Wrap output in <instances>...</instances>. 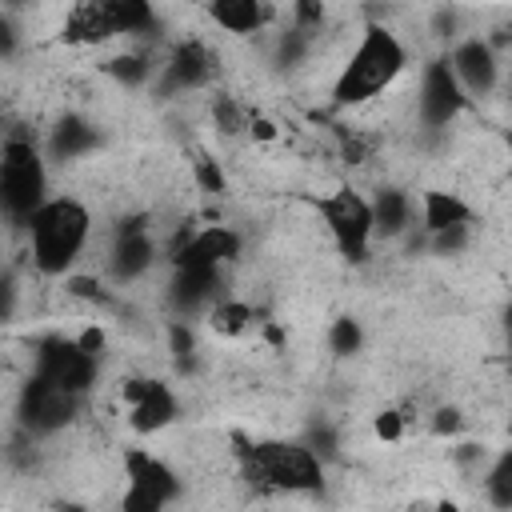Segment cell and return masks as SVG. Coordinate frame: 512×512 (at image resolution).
<instances>
[{
    "label": "cell",
    "mask_w": 512,
    "mask_h": 512,
    "mask_svg": "<svg viewBox=\"0 0 512 512\" xmlns=\"http://www.w3.org/2000/svg\"><path fill=\"white\" fill-rule=\"evenodd\" d=\"M432 28H436V36H456V8H436L432 12Z\"/></svg>",
    "instance_id": "obj_40"
},
{
    "label": "cell",
    "mask_w": 512,
    "mask_h": 512,
    "mask_svg": "<svg viewBox=\"0 0 512 512\" xmlns=\"http://www.w3.org/2000/svg\"><path fill=\"white\" fill-rule=\"evenodd\" d=\"M164 508H168V504H164L160 496L144 492V488H128L124 500H120V512H164Z\"/></svg>",
    "instance_id": "obj_32"
},
{
    "label": "cell",
    "mask_w": 512,
    "mask_h": 512,
    "mask_svg": "<svg viewBox=\"0 0 512 512\" xmlns=\"http://www.w3.org/2000/svg\"><path fill=\"white\" fill-rule=\"evenodd\" d=\"M192 176H196V184H200L204 192H212V196H216V192H224V184H228V180H224V168H220L212 156H196Z\"/></svg>",
    "instance_id": "obj_30"
},
{
    "label": "cell",
    "mask_w": 512,
    "mask_h": 512,
    "mask_svg": "<svg viewBox=\"0 0 512 512\" xmlns=\"http://www.w3.org/2000/svg\"><path fill=\"white\" fill-rule=\"evenodd\" d=\"M420 220H424V232L432 236V232H448V228H472L476 224V212L456 196V192H440V188H432V192H424V200H420Z\"/></svg>",
    "instance_id": "obj_17"
},
{
    "label": "cell",
    "mask_w": 512,
    "mask_h": 512,
    "mask_svg": "<svg viewBox=\"0 0 512 512\" xmlns=\"http://www.w3.org/2000/svg\"><path fill=\"white\" fill-rule=\"evenodd\" d=\"M404 64H408V52L396 40V32L384 28V24H368L360 44L352 48L348 64L340 68V76L332 84V104L336 108L368 104L372 96H380L404 72Z\"/></svg>",
    "instance_id": "obj_1"
},
{
    "label": "cell",
    "mask_w": 512,
    "mask_h": 512,
    "mask_svg": "<svg viewBox=\"0 0 512 512\" xmlns=\"http://www.w3.org/2000/svg\"><path fill=\"white\" fill-rule=\"evenodd\" d=\"M152 260H156V244H152L148 232H120L116 244H112L108 268H112V276L124 284V280L144 276V272L152 268Z\"/></svg>",
    "instance_id": "obj_16"
},
{
    "label": "cell",
    "mask_w": 512,
    "mask_h": 512,
    "mask_svg": "<svg viewBox=\"0 0 512 512\" xmlns=\"http://www.w3.org/2000/svg\"><path fill=\"white\" fill-rule=\"evenodd\" d=\"M316 456H332V448H336V432L328 428V424H312L308 428V440H304Z\"/></svg>",
    "instance_id": "obj_37"
},
{
    "label": "cell",
    "mask_w": 512,
    "mask_h": 512,
    "mask_svg": "<svg viewBox=\"0 0 512 512\" xmlns=\"http://www.w3.org/2000/svg\"><path fill=\"white\" fill-rule=\"evenodd\" d=\"M508 48H512V24H508Z\"/></svg>",
    "instance_id": "obj_47"
},
{
    "label": "cell",
    "mask_w": 512,
    "mask_h": 512,
    "mask_svg": "<svg viewBox=\"0 0 512 512\" xmlns=\"http://www.w3.org/2000/svg\"><path fill=\"white\" fill-rule=\"evenodd\" d=\"M168 344H172L176 368H180V372H192V364H196V336H192V328H188L184 320H172V324H168Z\"/></svg>",
    "instance_id": "obj_26"
},
{
    "label": "cell",
    "mask_w": 512,
    "mask_h": 512,
    "mask_svg": "<svg viewBox=\"0 0 512 512\" xmlns=\"http://www.w3.org/2000/svg\"><path fill=\"white\" fill-rule=\"evenodd\" d=\"M92 232V216L80 200L72 196H52L32 220H28V240H32V264L44 276H64L72 260L84 252Z\"/></svg>",
    "instance_id": "obj_3"
},
{
    "label": "cell",
    "mask_w": 512,
    "mask_h": 512,
    "mask_svg": "<svg viewBox=\"0 0 512 512\" xmlns=\"http://www.w3.org/2000/svg\"><path fill=\"white\" fill-rule=\"evenodd\" d=\"M468 96L460 88V80L452 76V64L448 56H436L424 64V76H420V96H416V108H420V120L428 128H444L448 120H456L464 112Z\"/></svg>",
    "instance_id": "obj_7"
},
{
    "label": "cell",
    "mask_w": 512,
    "mask_h": 512,
    "mask_svg": "<svg viewBox=\"0 0 512 512\" xmlns=\"http://www.w3.org/2000/svg\"><path fill=\"white\" fill-rule=\"evenodd\" d=\"M208 16L224 32L248 36V32H260L264 24H272L276 20V8L264 4V0H216V4H208Z\"/></svg>",
    "instance_id": "obj_15"
},
{
    "label": "cell",
    "mask_w": 512,
    "mask_h": 512,
    "mask_svg": "<svg viewBox=\"0 0 512 512\" xmlns=\"http://www.w3.org/2000/svg\"><path fill=\"white\" fill-rule=\"evenodd\" d=\"M112 4V24H116V36L120 32H148L156 24V12L144 4V0H108Z\"/></svg>",
    "instance_id": "obj_23"
},
{
    "label": "cell",
    "mask_w": 512,
    "mask_h": 512,
    "mask_svg": "<svg viewBox=\"0 0 512 512\" xmlns=\"http://www.w3.org/2000/svg\"><path fill=\"white\" fill-rule=\"evenodd\" d=\"M12 48H16V28H12V20L0 12V56H12Z\"/></svg>",
    "instance_id": "obj_42"
},
{
    "label": "cell",
    "mask_w": 512,
    "mask_h": 512,
    "mask_svg": "<svg viewBox=\"0 0 512 512\" xmlns=\"http://www.w3.org/2000/svg\"><path fill=\"white\" fill-rule=\"evenodd\" d=\"M504 144H508V152H512V128L504 132ZM508 172H512V168H508Z\"/></svg>",
    "instance_id": "obj_46"
},
{
    "label": "cell",
    "mask_w": 512,
    "mask_h": 512,
    "mask_svg": "<svg viewBox=\"0 0 512 512\" xmlns=\"http://www.w3.org/2000/svg\"><path fill=\"white\" fill-rule=\"evenodd\" d=\"M76 404H80V396H72L64 388H52L48 380L32 376L28 388H24V400H20V420H24L28 432H56V428L72 424Z\"/></svg>",
    "instance_id": "obj_10"
},
{
    "label": "cell",
    "mask_w": 512,
    "mask_h": 512,
    "mask_svg": "<svg viewBox=\"0 0 512 512\" xmlns=\"http://www.w3.org/2000/svg\"><path fill=\"white\" fill-rule=\"evenodd\" d=\"M484 496L496 512H512V448H504L492 460V468L484 476Z\"/></svg>",
    "instance_id": "obj_21"
},
{
    "label": "cell",
    "mask_w": 512,
    "mask_h": 512,
    "mask_svg": "<svg viewBox=\"0 0 512 512\" xmlns=\"http://www.w3.org/2000/svg\"><path fill=\"white\" fill-rule=\"evenodd\" d=\"M328 348H332L336 356H356V352L364 348V328H360V320H356V316H336V320L328 324Z\"/></svg>",
    "instance_id": "obj_24"
},
{
    "label": "cell",
    "mask_w": 512,
    "mask_h": 512,
    "mask_svg": "<svg viewBox=\"0 0 512 512\" xmlns=\"http://www.w3.org/2000/svg\"><path fill=\"white\" fill-rule=\"evenodd\" d=\"M76 344H80V352L100 356V352H104V344H108V336H104V328H100V324H88V328L76 336Z\"/></svg>",
    "instance_id": "obj_38"
},
{
    "label": "cell",
    "mask_w": 512,
    "mask_h": 512,
    "mask_svg": "<svg viewBox=\"0 0 512 512\" xmlns=\"http://www.w3.org/2000/svg\"><path fill=\"white\" fill-rule=\"evenodd\" d=\"M504 328H508V348H512V304H508V312H504Z\"/></svg>",
    "instance_id": "obj_43"
},
{
    "label": "cell",
    "mask_w": 512,
    "mask_h": 512,
    "mask_svg": "<svg viewBox=\"0 0 512 512\" xmlns=\"http://www.w3.org/2000/svg\"><path fill=\"white\" fill-rule=\"evenodd\" d=\"M176 416H180V404H176L172 388L156 380V384H152V392H148V400L132 408L128 424H132V432H140V436H152V432L168 428V424H172Z\"/></svg>",
    "instance_id": "obj_19"
},
{
    "label": "cell",
    "mask_w": 512,
    "mask_h": 512,
    "mask_svg": "<svg viewBox=\"0 0 512 512\" xmlns=\"http://www.w3.org/2000/svg\"><path fill=\"white\" fill-rule=\"evenodd\" d=\"M152 376H128L124 384H120V400L128 404V408H136V404H144L148 400V392H152Z\"/></svg>",
    "instance_id": "obj_34"
},
{
    "label": "cell",
    "mask_w": 512,
    "mask_h": 512,
    "mask_svg": "<svg viewBox=\"0 0 512 512\" xmlns=\"http://www.w3.org/2000/svg\"><path fill=\"white\" fill-rule=\"evenodd\" d=\"M432 436H440V440H448V436H456L460 428H464V416H460V408H436L432 412Z\"/></svg>",
    "instance_id": "obj_33"
},
{
    "label": "cell",
    "mask_w": 512,
    "mask_h": 512,
    "mask_svg": "<svg viewBox=\"0 0 512 512\" xmlns=\"http://www.w3.org/2000/svg\"><path fill=\"white\" fill-rule=\"evenodd\" d=\"M248 132H252V140H260V144H272V140H276V124H272L268 116H252Z\"/></svg>",
    "instance_id": "obj_41"
},
{
    "label": "cell",
    "mask_w": 512,
    "mask_h": 512,
    "mask_svg": "<svg viewBox=\"0 0 512 512\" xmlns=\"http://www.w3.org/2000/svg\"><path fill=\"white\" fill-rule=\"evenodd\" d=\"M336 136H340V152H344V160H348V164H364V160H368V144H364L356 132L336 128Z\"/></svg>",
    "instance_id": "obj_36"
},
{
    "label": "cell",
    "mask_w": 512,
    "mask_h": 512,
    "mask_svg": "<svg viewBox=\"0 0 512 512\" xmlns=\"http://www.w3.org/2000/svg\"><path fill=\"white\" fill-rule=\"evenodd\" d=\"M304 48H308V32L304 28H292V32L280 36V60L284 64H296L304 56Z\"/></svg>",
    "instance_id": "obj_35"
},
{
    "label": "cell",
    "mask_w": 512,
    "mask_h": 512,
    "mask_svg": "<svg viewBox=\"0 0 512 512\" xmlns=\"http://www.w3.org/2000/svg\"><path fill=\"white\" fill-rule=\"evenodd\" d=\"M208 320H212V332H220V336H244L256 324V312L244 300H220L208 312Z\"/></svg>",
    "instance_id": "obj_22"
},
{
    "label": "cell",
    "mask_w": 512,
    "mask_h": 512,
    "mask_svg": "<svg viewBox=\"0 0 512 512\" xmlns=\"http://www.w3.org/2000/svg\"><path fill=\"white\" fill-rule=\"evenodd\" d=\"M212 120H216V128H220L224 136H236V132H244V128L252 124V116H244L232 96H220V100L212 104Z\"/></svg>",
    "instance_id": "obj_27"
},
{
    "label": "cell",
    "mask_w": 512,
    "mask_h": 512,
    "mask_svg": "<svg viewBox=\"0 0 512 512\" xmlns=\"http://www.w3.org/2000/svg\"><path fill=\"white\" fill-rule=\"evenodd\" d=\"M468 236H472V228L432 232V236H428V252H432V256H456V252H464V248H468Z\"/></svg>",
    "instance_id": "obj_28"
},
{
    "label": "cell",
    "mask_w": 512,
    "mask_h": 512,
    "mask_svg": "<svg viewBox=\"0 0 512 512\" xmlns=\"http://www.w3.org/2000/svg\"><path fill=\"white\" fill-rule=\"evenodd\" d=\"M508 88H512V76H508Z\"/></svg>",
    "instance_id": "obj_49"
},
{
    "label": "cell",
    "mask_w": 512,
    "mask_h": 512,
    "mask_svg": "<svg viewBox=\"0 0 512 512\" xmlns=\"http://www.w3.org/2000/svg\"><path fill=\"white\" fill-rule=\"evenodd\" d=\"M372 432H376V440H384V444H396V440H404V412H396V408H384V412H376V420H372Z\"/></svg>",
    "instance_id": "obj_31"
},
{
    "label": "cell",
    "mask_w": 512,
    "mask_h": 512,
    "mask_svg": "<svg viewBox=\"0 0 512 512\" xmlns=\"http://www.w3.org/2000/svg\"><path fill=\"white\" fill-rule=\"evenodd\" d=\"M168 300L180 316H196L204 308L212 312L220 304V268H176Z\"/></svg>",
    "instance_id": "obj_12"
},
{
    "label": "cell",
    "mask_w": 512,
    "mask_h": 512,
    "mask_svg": "<svg viewBox=\"0 0 512 512\" xmlns=\"http://www.w3.org/2000/svg\"><path fill=\"white\" fill-rule=\"evenodd\" d=\"M124 472H128V488H144L152 496H160L164 504H172L180 496V480L168 464H160L156 456H148L144 448H128L124 452Z\"/></svg>",
    "instance_id": "obj_13"
},
{
    "label": "cell",
    "mask_w": 512,
    "mask_h": 512,
    "mask_svg": "<svg viewBox=\"0 0 512 512\" xmlns=\"http://www.w3.org/2000/svg\"><path fill=\"white\" fill-rule=\"evenodd\" d=\"M372 220H376V236H384V240L404 236L412 228V200H408V192L380 188L376 200H372Z\"/></svg>",
    "instance_id": "obj_20"
},
{
    "label": "cell",
    "mask_w": 512,
    "mask_h": 512,
    "mask_svg": "<svg viewBox=\"0 0 512 512\" xmlns=\"http://www.w3.org/2000/svg\"><path fill=\"white\" fill-rule=\"evenodd\" d=\"M436 512H460V508H456L452 500H440V504H436Z\"/></svg>",
    "instance_id": "obj_44"
},
{
    "label": "cell",
    "mask_w": 512,
    "mask_h": 512,
    "mask_svg": "<svg viewBox=\"0 0 512 512\" xmlns=\"http://www.w3.org/2000/svg\"><path fill=\"white\" fill-rule=\"evenodd\" d=\"M448 64H452V76L460 80L464 96H488L500 80V64H496V52L484 36H464L448 48Z\"/></svg>",
    "instance_id": "obj_8"
},
{
    "label": "cell",
    "mask_w": 512,
    "mask_h": 512,
    "mask_svg": "<svg viewBox=\"0 0 512 512\" xmlns=\"http://www.w3.org/2000/svg\"><path fill=\"white\" fill-rule=\"evenodd\" d=\"M320 220L328 224L340 256L364 264L368 260V244L376 236V220H372V200H364L356 188H336L332 196L316 200Z\"/></svg>",
    "instance_id": "obj_5"
},
{
    "label": "cell",
    "mask_w": 512,
    "mask_h": 512,
    "mask_svg": "<svg viewBox=\"0 0 512 512\" xmlns=\"http://www.w3.org/2000/svg\"><path fill=\"white\" fill-rule=\"evenodd\" d=\"M508 436H512V416H508Z\"/></svg>",
    "instance_id": "obj_48"
},
{
    "label": "cell",
    "mask_w": 512,
    "mask_h": 512,
    "mask_svg": "<svg viewBox=\"0 0 512 512\" xmlns=\"http://www.w3.org/2000/svg\"><path fill=\"white\" fill-rule=\"evenodd\" d=\"M64 292L76 296V300H96V304H108V288L96 280V276H64Z\"/></svg>",
    "instance_id": "obj_29"
},
{
    "label": "cell",
    "mask_w": 512,
    "mask_h": 512,
    "mask_svg": "<svg viewBox=\"0 0 512 512\" xmlns=\"http://www.w3.org/2000/svg\"><path fill=\"white\" fill-rule=\"evenodd\" d=\"M104 68H108V76H116V80H120V84H128V88H140V84L152 76V64H148V56H144V52L112 56Z\"/></svg>",
    "instance_id": "obj_25"
},
{
    "label": "cell",
    "mask_w": 512,
    "mask_h": 512,
    "mask_svg": "<svg viewBox=\"0 0 512 512\" xmlns=\"http://www.w3.org/2000/svg\"><path fill=\"white\" fill-rule=\"evenodd\" d=\"M96 144H100V132L84 116H64L48 136V156L52 160H76V156L92 152Z\"/></svg>",
    "instance_id": "obj_18"
},
{
    "label": "cell",
    "mask_w": 512,
    "mask_h": 512,
    "mask_svg": "<svg viewBox=\"0 0 512 512\" xmlns=\"http://www.w3.org/2000/svg\"><path fill=\"white\" fill-rule=\"evenodd\" d=\"M48 172L44 156L28 136H8L0 156V204L12 224H24L48 204Z\"/></svg>",
    "instance_id": "obj_4"
},
{
    "label": "cell",
    "mask_w": 512,
    "mask_h": 512,
    "mask_svg": "<svg viewBox=\"0 0 512 512\" xmlns=\"http://www.w3.org/2000/svg\"><path fill=\"white\" fill-rule=\"evenodd\" d=\"M236 460L240 472L252 488L260 492H320L324 468L320 456L308 444H288V440H244L236 436Z\"/></svg>",
    "instance_id": "obj_2"
},
{
    "label": "cell",
    "mask_w": 512,
    "mask_h": 512,
    "mask_svg": "<svg viewBox=\"0 0 512 512\" xmlns=\"http://www.w3.org/2000/svg\"><path fill=\"white\" fill-rule=\"evenodd\" d=\"M216 72V56L208 52V44L200 40H180L172 52H168V64H164V76H160V88L164 92H192V88H204Z\"/></svg>",
    "instance_id": "obj_11"
},
{
    "label": "cell",
    "mask_w": 512,
    "mask_h": 512,
    "mask_svg": "<svg viewBox=\"0 0 512 512\" xmlns=\"http://www.w3.org/2000/svg\"><path fill=\"white\" fill-rule=\"evenodd\" d=\"M36 376L48 380L52 388H64L72 396L88 392V384L96 380V356L80 352L76 340L64 336H44L36 344Z\"/></svg>",
    "instance_id": "obj_6"
},
{
    "label": "cell",
    "mask_w": 512,
    "mask_h": 512,
    "mask_svg": "<svg viewBox=\"0 0 512 512\" xmlns=\"http://www.w3.org/2000/svg\"><path fill=\"white\" fill-rule=\"evenodd\" d=\"M60 512H84L80 504H60Z\"/></svg>",
    "instance_id": "obj_45"
},
{
    "label": "cell",
    "mask_w": 512,
    "mask_h": 512,
    "mask_svg": "<svg viewBox=\"0 0 512 512\" xmlns=\"http://www.w3.org/2000/svg\"><path fill=\"white\" fill-rule=\"evenodd\" d=\"M292 12H296V20H300L296 28H304V32H308L312 24H320V20H324V4H312V0H300Z\"/></svg>",
    "instance_id": "obj_39"
},
{
    "label": "cell",
    "mask_w": 512,
    "mask_h": 512,
    "mask_svg": "<svg viewBox=\"0 0 512 512\" xmlns=\"http://www.w3.org/2000/svg\"><path fill=\"white\" fill-rule=\"evenodd\" d=\"M236 256H240V232L228 228V224H212V228H200V232H184L176 240L172 264L176 268H220Z\"/></svg>",
    "instance_id": "obj_9"
},
{
    "label": "cell",
    "mask_w": 512,
    "mask_h": 512,
    "mask_svg": "<svg viewBox=\"0 0 512 512\" xmlns=\"http://www.w3.org/2000/svg\"><path fill=\"white\" fill-rule=\"evenodd\" d=\"M112 36H116V24H112V4L108 0L76 4L64 20V40L68 44H104Z\"/></svg>",
    "instance_id": "obj_14"
}]
</instances>
